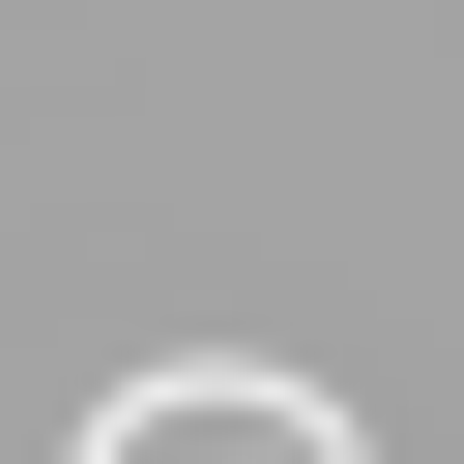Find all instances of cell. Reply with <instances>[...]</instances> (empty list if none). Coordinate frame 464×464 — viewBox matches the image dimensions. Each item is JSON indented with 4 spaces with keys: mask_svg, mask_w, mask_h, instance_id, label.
<instances>
[{
    "mask_svg": "<svg viewBox=\"0 0 464 464\" xmlns=\"http://www.w3.org/2000/svg\"><path fill=\"white\" fill-rule=\"evenodd\" d=\"M87 464H377V435H348L319 377H116V406H87Z\"/></svg>",
    "mask_w": 464,
    "mask_h": 464,
    "instance_id": "cell-1",
    "label": "cell"
}]
</instances>
